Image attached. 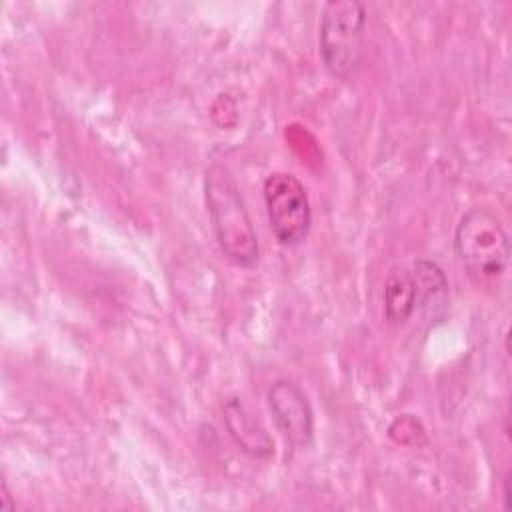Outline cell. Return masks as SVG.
<instances>
[{
    "mask_svg": "<svg viewBox=\"0 0 512 512\" xmlns=\"http://www.w3.org/2000/svg\"><path fill=\"white\" fill-rule=\"evenodd\" d=\"M204 198L216 242L228 262L252 268L258 262L260 246L240 188L224 164H212L204 174Z\"/></svg>",
    "mask_w": 512,
    "mask_h": 512,
    "instance_id": "1",
    "label": "cell"
},
{
    "mask_svg": "<svg viewBox=\"0 0 512 512\" xmlns=\"http://www.w3.org/2000/svg\"><path fill=\"white\" fill-rule=\"evenodd\" d=\"M454 254L474 286L496 290L510 264V240L500 218L482 206L466 210L454 232Z\"/></svg>",
    "mask_w": 512,
    "mask_h": 512,
    "instance_id": "2",
    "label": "cell"
},
{
    "mask_svg": "<svg viewBox=\"0 0 512 512\" xmlns=\"http://www.w3.org/2000/svg\"><path fill=\"white\" fill-rule=\"evenodd\" d=\"M366 8L358 0H330L318 26V50L326 72L336 80L352 78L364 56Z\"/></svg>",
    "mask_w": 512,
    "mask_h": 512,
    "instance_id": "3",
    "label": "cell"
},
{
    "mask_svg": "<svg viewBox=\"0 0 512 512\" xmlns=\"http://www.w3.org/2000/svg\"><path fill=\"white\" fill-rule=\"evenodd\" d=\"M270 230L280 246H300L312 226L306 186L290 172H270L262 186Z\"/></svg>",
    "mask_w": 512,
    "mask_h": 512,
    "instance_id": "4",
    "label": "cell"
},
{
    "mask_svg": "<svg viewBox=\"0 0 512 512\" xmlns=\"http://www.w3.org/2000/svg\"><path fill=\"white\" fill-rule=\"evenodd\" d=\"M266 400L284 440L292 448H306L314 436V412L304 390L292 380H276Z\"/></svg>",
    "mask_w": 512,
    "mask_h": 512,
    "instance_id": "5",
    "label": "cell"
},
{
    "mask_svg": "<svg viewBox=\"0 0 512 512\" xmlns=\"http://www.w3.org/2000/svg\"><path fill=\"white\" fill-rule=\"evenodd\" d=\"M414 278V312H420L422 318L430 324L440 322L450 304L448 278L442 268L426 258L416 260L412 266Z\"/></svg>",
    "mask_w": 512,
    "mask_h": 512,
    "instance_id": "6",
    "label": "cell"
},
{
    "mask_svg": "<svg viewBox=\"0 0 512 512\" xmlns=\"http://www.w3.org/2000/svg\"><path fill=\"white\" fill-rule=\"evenodd\" d=\"M224 422L232 440L244 454L258 460H268L274 456V440L260 424V420L240 400L232 398L226 402Z\"/></svg>",
    "mask_w": 512,
    "mask_h": 512,
    "instance_id": "7",
    "label": "cell"
},
{
    "mask_svg": "<svg viewBox=\"0 0 512 512\" xmlns=\"http://www.w3.org/2000/svg\"><path fill=\"white\" fill-rule=\"evenodd\" d=\"M414 314V278L404 264L394 266L384 284V318L394 324H406Z\"/></svg>",
    "mask_w": 512,
    "mask_h": 512,
    "instance_id": "8",
    "label": "cell"
}]
</instances>
